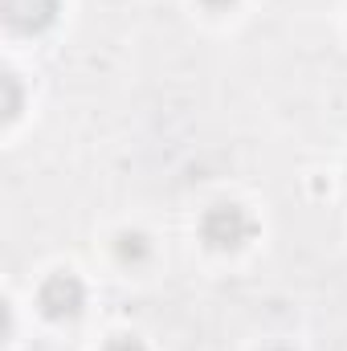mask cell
Masks as SVG:
<instances>
[{
	"mask_svg": "<svg viewBox=\"0 0 347 351\" xmlns=\"http://www.w3.org/2000/svg\"><path fill=\"white\" fill-rule=\"evenodd\" d=\"M41 306H45V315H53V319H70V315L82 311V286H78L74 278L58 274V278L45 282V290H41Z\"/></svg>",
	"mask_w": 347,
	"mask_h": 351,
	"instance_id": "cell-1",
	"label": "cell"
},
{
	"mask_svg": "<svg viewBox=\"0 0 347 351\" xmlns=\"http://www.w3.org/2000/svg\"><path fill=\"white\" fill-rule=\"evenodd\" d=\"M106 351H143L139 343H131V339H119V343H110Z\"/></svg>",
	"mask_w": 347,
	"mask_h": 351,
	"instance_id": "cell-2",
	"label": "cell"
}]
</instances>
